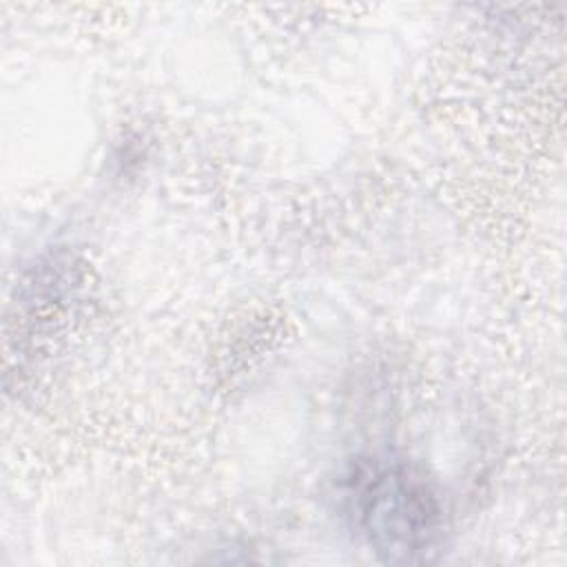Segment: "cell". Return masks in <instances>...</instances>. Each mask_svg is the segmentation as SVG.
Wrapping results in <instances>:
<instances>
[{"label":"cell","mask_w":567,"mask_h":567,"mask_svg":"<svg viewBox=\"0 0 567 567\" xmlns=\"http://www.w3.org/2000/svg\"><path fill=\"white\" fill-rule=\"evenodd\" d=\"M350 532L388 563L427 558L443 538V503L432 478L388 454L361 456L337 483Z\"/></svg>","instance_id":"1"}]
</instances>
